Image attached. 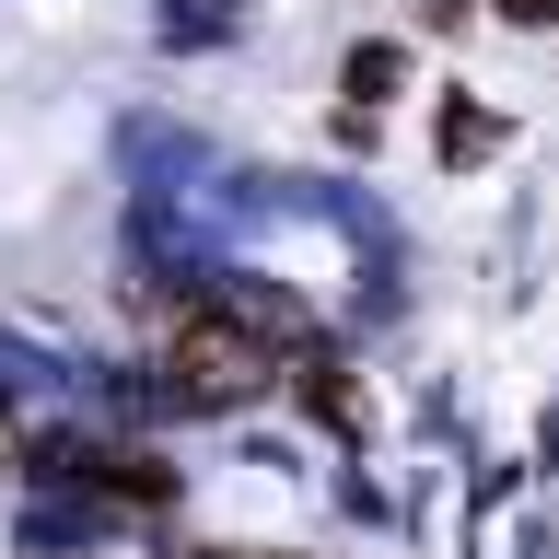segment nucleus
<instances>
[{"label": "nucleus", "instance_id": "obj_2", "mask_svg": "<svg viewBox=\"0 0 559 559\" xmlns=\"http://www.w3.org/2000/svg\"><path fill=\"white\" fill-rule=\"evenodd\" d=\"M59 466H70V489H94V501H129V513H164V501H175L164 466H152V454H117V443H70Z\"/></svg>", "mask_w": 559, "mask_h": 559}, {"label": "nucleus", "instance_id": "obj_5", "mask_svg": "<svg viewBox=\"0 0 559 559\" xmlns=\"http://www.w3.org/2000/svg\"><path fill=\"white\" fill-rule=\"evenodd\" d=\"M187 559H292V548H187Z\"/></svg>", "mask_w": 559, "mask_h": 559}, {"label": "nucleus", "instance_id": "obj_1", "mask_svg": "<svg viewBox=\"0 0 559 559\" xmlns=\"http://www.w3.org/2000/svg\"><path fill=\"white\" fill-rule=\"evenodd\" d=\"M292 349H304V314L280 304V292H257V280H222V292L164 304L152 361H164L175 408H245V396H269L292 373Z\"/></svg>", "mask_w": 559, "mask_h": 559}, {"label": "nucleus", "instance_id": "obj_4", "mask_svg": "<svg viewBox=\"0 0 559 559\" xmlns=\"http://www.w3.org/2000/svg\"><path fill=\"white\" fill-rule=\"evenodd\" d=\"M501 12H513V24H559V0H501Z\"/></svg>", "mask_w": 559, "mask_h": 559}, {"label": "nucleus", "instance_id": "obj_3", "mask_svg": "<svg viewBox=\"0 0 559 559\" xmlns=\"http://www.w3.org/2000/svg\"><path fill=\"white\" fill-rule=\"evenodd\" d=\"M24 466V419H12V396H0V478Z\"/></svg>", "mask_w": 559, "mask_h": 559}]
</instances>
